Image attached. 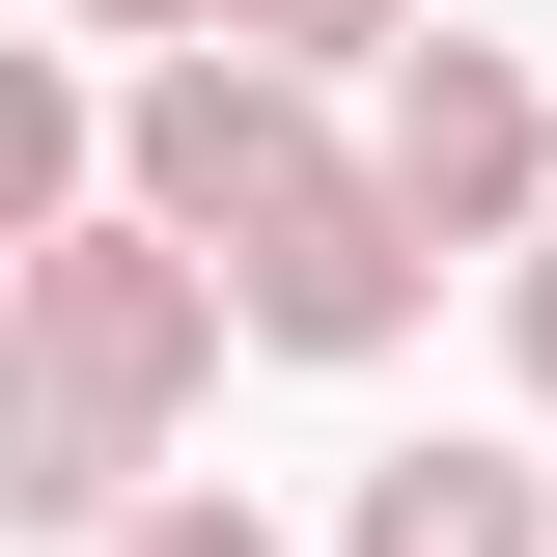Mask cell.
<instances>
[{"mask_svg": "<svg viewBox=\"0 0 557 557\" xmlns=\"http://www.w3.org/2000/svg\"><path fill=\"white\" fill-rule=\"evenodd\" d=\"M362 168H391V223H418V251H502V223L557 196V112H530V57H502V28H418Z\"/></svg>", "mask_w": 557, "mask_h": 557, "instance_id": "obj_2", "label": "cell"}, {"mask_svg": "<svg viewBox=\"0 0 557 557\" xmlns=\"http://www.w3.org/2000/svg\"><path fill=\"white\" fill-rule=\"evenodd\" d=\"M502 335H530V391H557V223H530V307H502Z\"/></svg>", "mask_w": 557, "mask_h": 557, "instance_id": "obj_8", "label": "cell"}, {"mask_svg": "<svg viewBox=\"0 0 557 557\" xmlns=\"http://www.w3.org/2000/svg\"><path fill=\"white\" fill-rule=\"evenodd\" d=\"M57 28H139V57H223V0H57Z\"/></svg>", "mask_w": 557, "mask_h": 557, "instance_id": "obj_7", "label": "cell"}, {"mask_svg": "<svg viewBox=\"0 0 557 557\" xmlns=\"http://www.w3.org/2000/svg\"><path fill=\"white\" fill-rule=\"evenodd\" d=\"M223 307H251L278 362H391V335H418V223H391V168H362L335 223H278V251L223 278Z\"/></svg>", "mask_w": 557, "mask_h": 557, "instance_id": "obj_3", "label": "cell"}, {"mask_svg": "<svg viewBox=\"0 0 557 557\" xmlns=\"http://www.w3.org/2000/svg\"><path fill=\"white\" fill-rule=\"evenodd\" d=\"M335 557H557V502L502 474V446H391V474L335 502Z\"/></svg>", "mask_w": 557, "mask_h": 557, "instance_id": "obj_4", "label": "cell"}, {"mask_svg": "<svg viewBox=\"0 0 557 557\" xmlns=\"http://www.w3.org/2000/svg\"><path fill=\"white\" fill-rule=\"evenodd\" d=\"M112 557H278V530H251V502H139Z\"/></svg>", "mask_w": 557, "mask_h": 557, "instance_id": "obj_6", "label": "cell"}, {"mask_svg": "<svg viewBox=\"0 0 557 557\" xmlns=\"http://www.w3.org/2000/svg\"><path fill=\"white\" fill-rule=\"evenodd\" d=\"M223 57H278V84H335V57H418V0H223Z\"/></svg>", "mask_w": 557, "mask_h": 557, "instance_id": "obj_5", "label": "cell"}, {"mask_svg": "<svg viewBox=\"0 0 557 557\" xmlns=\"http://www.w3.org/2000/svg\"><path fill=\"white\" fill-rule=\"evenodd\" d=\"M362 168H335V112L278 57H139V112H112V223H168L196 278H251L278 223H335Z\"/></svg>", "mask_w": 557, "mask_h": 557, "instance_id": "obj_1", "label": "cell"}]
</instances>
